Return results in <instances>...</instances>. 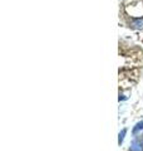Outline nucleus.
<instances>
[{
	"mask_svg": "<svg viewBox=\"0 0 143 151\" xmlns=\"http://www.w3.org/2000/svg\"><path fill=\"white\" fill-rule=\"evenodd\" d=\"M131 27L136 28V29H142V28H143V19H142V20H134V22H132L131 23Z\"/></svg>",
	"mask_w": 143,
	"mask_h": 151,
	"instance_id": "f257e3e1",
	"label": "nucleus"
},
{
	"mask_svg": "<svg viewBox=\"0 0 143 151\" xmlns=\"http://www.w3.org/2000/svg\"><path fill=\"white\" fill-rule=\"evenodd\" d=\"M126 131H127V130H123L121 134H119V144H121L122 141H123V137H124V135H126Z\"/></svg>",
	"mask_w": 143,
	"mask_h": 151,
	"instance_id": "f03ea898",
	"label": "nucleus"
}]
</instances>
